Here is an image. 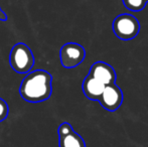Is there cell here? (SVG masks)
I'll return each instance as SVG.
<instances>
[{
    "label": "cell",
    "instance_id": "cell-1",
    "mask_svg": "<svg viewBox=\"0 0 148 147\" xmlns=\"http://www.w3.org/2000/svg\"><path fill=\"white\" fill-rule=\"evenodd\" d=\"M53 77L45 70L30 72L22 80L19 94L24 101L29 103H40L49 99L53 92Z\"/></svg>",
    "mask_w": 148,
    "mask_h": 147
},
{
    "label": "cell",
    "instance_id": "cell-2",
    "mask_svg": "<svg viewBox=\"0 0 148 147\" xmlns=\"http://www.w3.org/2000/svg\"><path fill=\"white\" fill-rule=\"evenodd\" d=\"M9 64L18 74H26L34 66V55L25 43L18 42L11 49Z\"/></svg>",
    "mask_w": 148,
    "mask_h": 147
},
{
    "label": "cell",
    "instance_id": "cell-3",
    "mask_svg": "<svg viewBox=\"0 0 148 147\" xmlns=\"http://www.w3.org/2000/svg\"><path fill=\"white\" fill-rule=\"evenodd\" d=\"M112 28L118 38L123 40H130L138 36L140 30V23L138 19L132 14L123 13L118 15L113 20Z\"/></svg>",
    "mask_w": 148,
    "mask_h": 147
},
{
    "label": "cell",
    "instance_id": "cell-4",
    "mask_svg": "<svg viewBox=\"0 0 148 147\" xmlns=\"http://www.w3.org/2000/svg\"><path fill=\"white\" fill-rule=\"evenodd\" d=\"M86 57L85 49L76 42H68L64 44L60 51V64L66 69H73L83 63Z\"/></svg>",
    "mask_w": 148,
    "mask_h": 147
},
{
    "label": "cell",
    "instance_id": "cell-5",
    "mask_svg": "<svg viewBox=\"0 0 148 147\" xmlns=\"http://www.w3.org/2000/svg\"><path fill=\"white\" fill-rule=\"evenodd\" d=\"M108 111H116L120 108L123 102V93L116 84L106 86L105 91L99 101Z\"/></svg>",
    "mask_w": 148,
    "mask_h": 147
},
{
    "label": "cell",
    "instance_id": "cell-6",
    "mask_svg": "<svg viewBox=\"0 0 148 147\" xmlns=\"http://www.w3.org/2000/svg\"><path fill=\"white\" fill-rule=\"evenodd\" d=\"M89 75L96 80L103 83L105 86L115 84L116 82V72L109 64L104 62H97L93 64L90 69Z\"/></svg>",
    "mask_w": 148,
    "mask_h": 147
},
{
    "label": "cell",
    "instance_id": "cell-7",
    "mask_svg": "<svg viewBox=\"0 0 148 147\" xmlns=\"http://www.w3.org/2000/svg\"><path fill=\"white\" fill-rule=\"evenodd\" d=\"M82 88L85 96L89 100L100 101L104 91H105L106 86L102 82L96 80L95 78L88 75V77H86L84 82H83Z\"/></svg>",
    "mask_w": 148,
    "mask_h": 147
},
{
    "label": "cell",
    "instance_id": "cell-8",
    "mask_svg": "<svg viewBox=\"0 0 148 147\" xmlns=\"http://www.w3.org/2000/svg\"><path fill=\"white\" fill-rule=\"evenodd\" d=\"M60 147H86L84 139L77 132L72 131L66 135L59 136Z\"/></svg>",
    "mask_w": 148,
    "mask_h": 147
},
{
    "label": "cell",
    "instance_id": "cell-9",
    "mask_svg": "<svg viewBox=\"0 0 148 147\" xmlns=\"http://www.w3.org/2000/svg\"><path fill=\"white\" fill-rule=\"evenodd\" d=\"M146 0H123L125 7L130 11H141L146 5Z\"/></svg>",
    "mask_w": 148,
    "mask_h": 147
},
{
    "label": "cell",
    "instance_id": "cell-10",
    "mask_svg": "<svg viewBox=\"0 0 148 147\" xmlns=\"http://www.w3.org/2000/svg\"><path fill=\"white\" fill-rule=\"evenodd\" d=\"M9 114V107L8 104L0 97V122L5 120Z\"/></svg>",
    "mask_w": 148,
    "mask_h": 147
},
{
    "label": "cell",
    "instance_id": "cell-11",
    "mask_svg": "<svg viewBox=\"0 0 148 147\" xmlns=\"http://www.w3.org/2000/svg\"><path fill=\"white\" fill-rule=\"evenodd\" d=\"M0 20H1V21H6V20H7V15L2 11L1 7H0Z\"/></svg>",
    "mask_w": 148,
    "mask_h": 147
},
{
    "label": "cell",
    "instance_id": "cell-12",
    "mask_svg": "<svg viewBox=\"0 0 148 147\" xmlns=\"http://www.w3.org/2000/svg\"><path fill=\"white\" fill-rule=\"evenodd\" d=\"M146 1H147V2H148V0H146Z\"/></svg>",
    "mask_w": 148,
    "mask_h": 147
}]
</instances>
